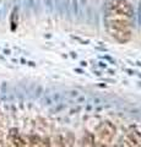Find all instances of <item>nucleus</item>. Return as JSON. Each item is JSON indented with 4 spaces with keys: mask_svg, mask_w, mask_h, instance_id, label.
Wrapping results in <instances>:
<instances>
[{
    "mask_svg": "<svg viewBox=\"0 0 141 147\" xmlns=\"http://www.w3.org/2000/svg\"><path fill=\"white\" fill-rule=\"evenodd\" d=\"M134 10L126 0H113L109 4L106 15L107 30L119 43H126L131 38Z\"/></svg>",
    "mask_w": 141,
    "mask_h": 147,
    "instance_id": "f257e3e1",
    "label": "nucleus"
},
{
    "mask_svg": "<svg viewBox=\"0 0 141 147\" xmlns=\"http://www.w3.org/2000/svg\"><path fill=\"white\" fill-rule=\"evenodd\" d=\"M114 135H115V126L109 121L102 123L96 130V139L98 142L96 145H102V146L109 145V142L113 140Z\"/></svg>",
    "mask_w": 141,
    "mask_h": 147,
    "instance_id": "f03ea898",
    "label": "nucleus"
},
{
    "mask_svg": "<svg viewBox=\"0 0 141 147\" xmlns=\"http://www.w3.org/2000/svg\"><path fill=\"white\" fill-rule=\"evenodd\" d=\"M125 141L128 142L126 145L129 146H139L140 141H141V134L138 129H131V130L128 131L125 137Z\"/></svg>",
    "mask_w": 141,
    "mask_h": 147,
    "instance_id": "7ed1b4c3",
    "label": "nucleus"
}]
</instances>
